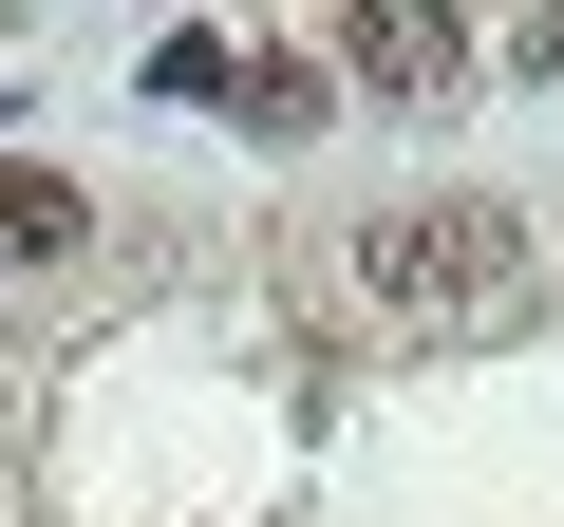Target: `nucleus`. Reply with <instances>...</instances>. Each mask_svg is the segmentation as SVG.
<instances>
[{"mask_svg": "<svg viewBox=\"0 0 564 527\" xmlns=\"http://www.w3.org/2000/svg\"><path fill=\"white\" fill-rule=\"evenodd\" d=\"M358 283H377L414 340H508V321L545 302V245L452 189V207H377V226H358Z\"/></svg>", "mask_w": 564, "mask_h": 527, "instance_id": "1", "label": "nucleus"}, {"mask_svg": "<svg viewBox=\"0 0 564 527\" xmlns=\"http://www.w3.org/2000/svg\"><path fill=\"white\" fill-rule=\"evenodd\" d=\"M339 57H358L377 95H452V76H470V20H452V0H358Z\"/></svg>", "mask_w": 564, "mask_h": 527, "instance_id": "2", "label": "nucleus"}, {"mask_svg": "<svg viewBox=\"0 0 564 527\" xmlns=\"http://www.w3.org/2000/svg\"><path fill=\"white\" fill-rule=\"evenodd\" d=\"M95 207H76V170H0V264H57Z\"/></svg>", "mask_w": 564, "mask_h": 527, "instance_id": "3", "label": "nucleus"}]
</instances>
